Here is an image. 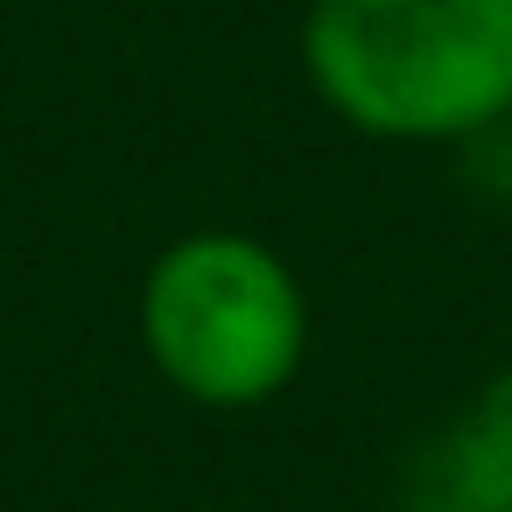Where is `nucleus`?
Listing matches in <instances>:
<instances>
[{"label": "nucleus", "mask_w": 512, "mask_h": 512, "mask_svg": "<svg viewBox=\"0 0 512 512\" xmlns=\"http://www.w3.org/2000/svg\"><path fill=\"white\" fill-rule=\"evenodd\" d=\"M302 71L372 141H470L512 113V0H309Z\"/></svg>", "instance_id": "f257e3e1"}, {"label": "nucleus", "mask_w": 512, "mask_h": 512, "mask_svg": "<svg viewBox=\"0 0 512 512\" xmlns=\"http://www.w3.org/2000/svg\"><path fill=\"white\" fill-rule=\"evenodd\" d=\"M141 351L197 407H267L309 351V295L253 232H183L141 274Z\"/></svg>", "instance_id": "f03ea898"}, {"label": "nucleus", "mask_w": 512, "mask_h": 512, "mask_svg": "<svg viewBox=\"0 0 512 512\" xmlns=\"http://www.w3.org/2000/svg\"><path fill=\"white\" fill-rule=\"evenodd\" d=\"M414 512H512V365L491 372L414 456Z\"/></svg>", "instance_id": "7ed1b4c3"}]
</instances>
